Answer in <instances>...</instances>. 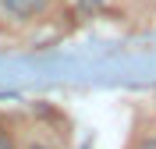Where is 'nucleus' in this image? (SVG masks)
Returning <instances> with one entry per match:
<instances>
[{
	"mask_svg": "<svg viewBox=\"0 0 156 149\" xmlns=\"http://www.w3.org/2000/svg\"><path fill=\"white\" fill-rule=\"evenodd\" d=\"M43 4L46 0H0V7L11 11V14H18V18H29V14L43 11Z\"/></svg>",
	"mask_w": 156,
	"mask_h": 149,
	"instance_id": "nucleus-1",
	"label": "nucleus"
},
{
	"mask_svg": "<svg viewBox=\"0 0 156 149\" xmlns=\"http://www.w3.org/2000/svg\"><path fill=\"white\" fill-rule=\"evenodd\" d=\"M0 149H14V142H11V135L4 128H0Z\"/></svg>",
	"mask_w": 156,
	"mask_h": 149,
	"instance_id": "nucleus-2",
	"label": "nucleus"
},
{
	"mask_svg": "<svg viewBox=\"0 0 156 149\" xmlns=\"http://www.w3.org/2000/svg\"><path fill=\"white\" fill-rule=\"evenodd\" d=\"M29 149H46V146H29Z\"/></svg>",
	"mask_w": 156,
	"mask_h": 149,
	"instance_id": "nucleus-3",
	"label": "nucleus"
}]
</instances>
